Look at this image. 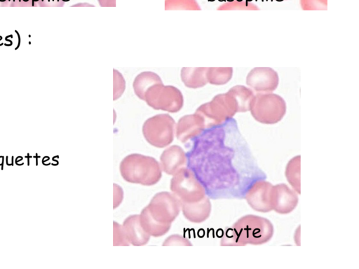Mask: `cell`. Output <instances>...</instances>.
I'll list each match as a JSON object with an SVG mask.
<instances>
[{"mask_svg":"<svg viewBox=\"0 0 359 269\" xmlns=\"http://www.w3.org/2000/svg\"><path fill=\"white\" fill-rule=\"evenodd\" d=\"M191 142L187 165L210 199H244L253 184L266 179L233 118Z\"/></svg>","mask_w":359,"mask_h":269,"instance_id":"cell-1","label":"cell"},{"mask_svg":"<svg viewBox=\"0 0 359 269\" xmlns=\"http://www.w3.org/2000/svg\"><path fill=\"white\" fill-rule=\"evenodd\" d=\"M180 207V200L172 193H158L139 214L140 223L150 236H163L170 230Z\"/></svg>","mask_w":359,"mask_h":269,"instance_id":"cell-2","label":"cell"},{"mask_svg":"<svg viewBox=\"0 0 359 269\" xmlns=\"http://www.w3.org/2000/svg\"><path fill=\"white\" fill-rule=\"evenodd\" d=\"M274 233L272 223L263 216L248 214L238 219L226 231L221 245H259L268 242Z\"/></svg>","mask_w":359,"mask_h":269,"instance_id":"cell-3","label":"cell"},{"mask_svg":"<svg viewBox=\"0 0 359 269\" xmlns=\"http://www.w3.org/2000/svg\"><path fill=\"white\" fill-rule=\"evenodd\" d=\"M119 170L125 181L143 186L156 184L162 176L160 163L155 158L139 153L126 156Z\"/></svg>","mask_w":359,"mask_h":269,"instance_id":"cell-4","label":"cell"},{"mask_svg":"<svg viewBox=\"0 0 359 269\" xmlns=\"http://www.w3.org/2000/svg\"><path fill=\"white\" fill-rule=\"evenodd\" d=\"M284 99L272 92H258L250 104V111L252 117L262 124L278 123L286 113Z\"/></svg>","mask_w":359,"mask_h":269,"instance_id":"cell-5","label":"cell"},{"mask_svg":"<svg viewBox=\"0 0 359 269\" xmlns=\"http://www.w3.org/2000/svg\"><path fill=\"white\" fill-rule=\"evenodd\" d=\"M195 113L203 118L206 129L224 123L238 112L231 97L226 92L217 95L210 102L201 105Z\"/></svg>","mask_w":359,"mask_h":269,"instance_id":"cell-6","label":"cell"},{"mask_svg":"<svg viewBox=\"0 0 359 269\" xmlns=\"http://www.w3.org/2000/svg\"><path fill=\"white\" fill-rule=\"evenodd\" d=\"M170 188L180 204L198 202L207 196L203 185L189 167H184L173 174Z\"/></svg>","mask_w":359,"mask_h":269,"instance_id":"cell-7","label":"cell"},{"mask_svg":"<svg viewBox=\"0 0 359 269\" xmlns=\"http://www.w3.org/2000/svg\"><path fill=\"white\" fill-rule=\"evenodd\" d=\"M142 100L156 110L170 113L179 111L184 104L182 92L172 85H164L163 82L151 85L144 93Z\"/></svg>","mask_w":359,"mask_h":269,"instance_id":"cell-8","label":"cell"},{"mask_svg":"<svg viewBox=\"0 0 359 269\" xmlns=\"http://www.w3.org/2000/svg\"><path fill=\"white\" fill-rule=\"evenodd\" d=\"M175 125V120L169 114H157L144 121L142 134L151 146L164 148L173 141Z\"/></svg>","mask_w":359,"mask_h":269,"instance_id":"cell-9","label":"cell"},{"mask_svg":"<svg viewBox=\"0 0 359 269\" xmlns=\"http://www.w3.org/2000/svg\"><path fill=\"white\" fill-rule=\"evenodd\" d=\"M272 186L266 179L259 180L248 190L244 199L252 209L259 212H269L272 210Z\"/></svg>","mask_w":359,"mask_h":269,"instance_id":"cell-10","label":"cell"},{"mask_svg":"<svg viewBox=\"0 0 359 269\" xmlns=\"http://www.w3.org/2000/svg\"><path fill=\"white\" fill-rule=\"evenodd\" d=\"M246 83L257 92H271L279 83L278 73L270 67H255L246 76Z\"/></svg>","mask_w":359,"mask_h":269,"instance_id":"cell-11","label":"cell"},{"mask_svg":"<svg viewBox=\"0 0 359 269\" xmlns=\"http://www.w3.org/2000/svg\"><path fill=\"white\" fill-rule=\"evenodd\" d=\"M297 193L285 184L273 185L271 190L272 210L280 214L292 212L298 205Z\"/></svg>","mask_w":359,"mask_h":269,"instance_id":"cell-12","label":"cell"},{"mask_svg":"<svg viewBox=\"0 0 359 269\" xmlns=\"http://www.w3.org/2000/svg\"><path fill=\"white\" fill-rule=\"evenodd\" d=\"M205 129L203 118L196 113L185 115L175 125V134L179 141L186 143L194 140Z\"/></svg>","mask_w":359,"mask_h":269,"instance_id":"cell-13","label":"cell"},{"mask_svg":"<svg viewBox=\"0 0 359 269\" xmlns=\"http://www.w3.org/2000/svg\"><path fill=\"white\" fill-rule=\"evenodd\" d=\"M161 167L167 174L173 175L187 165L186 153L177 145L165 149L161 155Z\"/></svg>","mask_w":359,"mask_h":269,"instance_id":"cell-14","label":"cell"},{"mask_svg":"<svg viewBox=\"0 0 359 269\" xmlns=\"http://www.w3.org/2000/svg\"><path fill=\"white\" fill-rule=\"evenodd\" d=\"M126 237L129 242L135 246L146 244L150 238V235L142 228L140 215L134 214L127 217L122 226Z\"/></svg>","mask_w":359,"mask_h":269,"instance_id":"cell-15","label":"cell"},{"mask_svg":"<svg viewBox=\"0 0 359 269\" xmlns=\"http://www.w3.org/2000/svg\"><path fill=\"white\" fill-rule=\"evenodd\" d=\"M184 217L192 223H201L205 221L211 212V202L206 196L203 200L193 203L181 204Z\"/></svg>","mask_w":359,"mask_h":269,"instance_id":"cell-16","label":"cell"},{"mask_svg":"<svg viewBox=\"0 0 359 269\" xmlns=\"http://www.w3.org/2000/svg\"><path fill=\"white\" fill-rule=\"evenodd\" d=\"M206 67H183L181 69V79L184 85L189 88H198L208 83Z\"/></svg>","mask_w":359,"mask_h":269,"instance_id":"cell-17","label":"cell"},{"mask_svg":"<svg viewBox=\"0 0 359 269\" xmlns=\"http://www.w3.org/2000/svg\"><path fill=\"white\" fill-rule=\"evenodd\" d=\"M235 102L238 112H245L250 110V104L254 97L252 89L244 85H236L227 92Z\"/></svg>","mask_w":359,"mask_h":269,"instance_id":"cell-18","label":"cell"},{"mask_svg":"<svg viewBox=\"0 0 359 269\" xmlns=\"http://www.w3.org/2000/svg\"><path fill=\"white\" fill-rule=\"evenodd\" d=\"M162 82L161 77L152 71H143L134 79L133 88L135 94L142 100L145 92L153 85Z\"/></svg>","mask_w":359,"mask_h":269,"instance_id":"cell-19","label":"cell"},{"mask_svg":"<svg viewBox=\"0 0 359 269\" xmlns=\"http://www.w3.org/2000/svg\"><path fill=\"white\" fill-rule=\"evenodd\" d=\"M285 177L289 184L298 194L300 193V156H296L287 163Z\"/></svg>","mask_w":359,"mask_h":269,"instance_id":"cell-20","label":"cell"},{"mask_svg":"<svg viewBox=\"0 0 359 269\" xmlns=\"http://www.w3.org/2000/svg\"><path fill=\"white\" fill-rule=\"evenodd\" d=\"M233 75L231 67H210L207 68L206 78L208 83L220 85L231 80Z\"/></svg>","mask_w":359,"mask_h":269,"instance_id":"cell-21","label":"cell"},{"mask_svg":"<svg viewBox=\"0 0 359 269\" xmlns=\"http://www.w3.org/2000/svg\"><path fill=\"white\" fill-rule=\"evenodd\" d=\"M165 10H201L196 0H165Z\"/></svg>","mask_w":359,"mask_h":269,"instance_id":"cell-22","label":"cell"},{"mask_svg":"<svg viewBox=\"0 0 359 269\" xmlns=\"http://www.w3.org/2000/svg\"><path fill=\"white\" fill-rule=\"evenodd\" d=\"M257 10L255 4L248 2L246 1H231L222 4L218 8V10Z\"/></svg>","mask_w":359,"mask_h":269,"instance_id":"cell-23","label":"cell"},{"mask_svg":"<svg viewBox=\"0 0 359 269\" xmlns=\"http://www.w3.org/2000/svg\"><path fill=\"white\" fill-rule=\"evenodd\" d=\"M114 92L113 99L119 98L125 90L126 82L122 74L117 70L114 69Z\"/></svg>","mask_w":359,"mask_h":269,"instance_id":"cell-24","label":"cell"},{"mask_svg":"<svg viewBox=\"0 0 359 269\" xmlns=\"http://www.w3.org/2000/svg\"><path fill=\"white\" fill-rule=\"evenodd\" d=\"M303 10H327V0H300Z\"/></svg>","mask_w":359,"mask_h":269,"instance_id":"cell-25","label":"cell"},{"mask_svg":"<svg viewBox=\"0 0 359 269\" xmlns=\"http://www.w3.org/2000/svg\"><path fill=\"white\" fill-rule=\"evenodd\" d=\"M122 226L117 222L114 221V245L116 246H128L129 245Z\"/></svg>","mask_w":359,"mask_h":269,"instance_id":"cell-26","label":"cell"},{"mask_svg":"<svg viewBox=\"0 0 359 269\" xmlns=\"http://www.w3.org/2000/svg\"><path fill=\"white\" fill-rule=\"evenodd\" d=\"M163 245H191V243L180 235H172L165 240Z\"/></svg>","mask_w":359,"mask_h":269,"instance_id":"cell-27","label":"cell"},{"mask_svg":"<svg viewBox=\"0 0 359 269\" xmlns=\"http://www.w3.org/2000/svg\"><path fill=\"white\" fill-rule=\"evenodd\" d=\"M40 7H62L66 0H35Z\"/></svg>","mask_w":359,"mask_h":269,"instance_id":"cell-28","label":"cell"},{"mask_svg":"<svg viewBox=\"0 0 359 269\" xmlns=\"http://www.w3.org/2000/svg\"><path fill=\"white\" fill-rule=\"evenodd\" d=\"M11 7H36L35 0H11Z\"/></svg>","mask_w":359,"mask_h":269,"instance_id":"cell-29","label":"cell"},{"mask_svg":"<svg viewBox=\"0 0 359 269\" xmlns=\"http://www.w3.org/2000/svg\"><path fill=\"white\" fill-rule=\"evenodd\" d=\"M114 208H116L120 203H121L123 199V191L122 188L117 184H114Z\"/></svg>","mask_w":359,"mask_h":269,"instance_id":"cell-30","label":"cell"},{"mask_svg":"<svg viewBox=\"0 0 359 269\" xmlns=\"http://www.w3.org/2000/svg\"><path fill=\"white\" fill-rule=\"evenodd\" d=\"M102 7H114L116 6V0H97Z\"/></svg>","mask_w":359,"mask_h":269,"instance_id":"cell-31","label":"cell"},{"mask_svg":"<svg viewBox=\"0 0 359 269\" xmlns=\"http://www.w3.org/2000/svg\"><path fill=\"white\" fill-rule=\"evenodd\" d=\"M11 0H0V7L11 6Z\"/></svg>","mask_w":359,"mask_h":269,"instance_id":"cell-32","label":"cell"},{"mask_svg":"<svg viewBox=\"0 0 359 269\" xmlns=\"http://www.w3.org/2000/svg\"><path fill=\"white\" fill-rule=\"evenodd\" d=\"M276 1H283V0H276Z\"/></svg>","mask_w":359,"mask_h":269,"instance_id":"cell-33","label":"cell"}]
</instances>
